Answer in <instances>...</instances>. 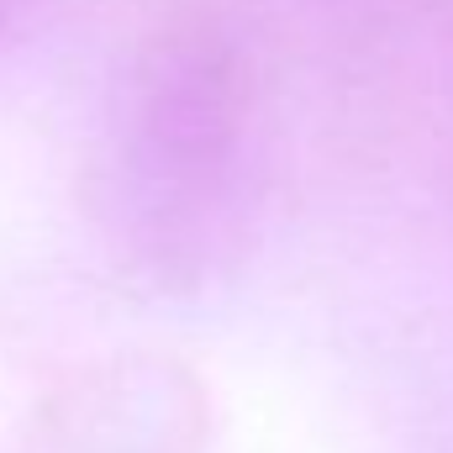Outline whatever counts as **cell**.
<instances>
[{
	"mask_svg": "<svg viewBox=\"0 0 453 453\" xmlns=\"http://www.w3.org/2000/svg\"><path fill=\"white\" fill-rule=\"evenodd\" d=\"M253 174V69L222 5L169 16L137 53L106 153V222L158 285L206 280L237 242Z\"/></svg>",
	"mask_w": 453,
	"mask_h": 453,
	"instance_id": "1",
	"label": "cell"
},
{
	"mask_svg": "<svg viewBox=\"0 0 453 453\" xmlns=\"http://www.w3.org/2000/svg\"><path fill=\"white\" fill-rule=\"evenodd\" d=\"M27 5H32V0H0V32H5V27H16V21L27 16Z\"/></svg>",
	"mask_w": 453,
	"mask_h": 453,
	"instance_id": "2",
	"label": "cell"
}]
</instances>
